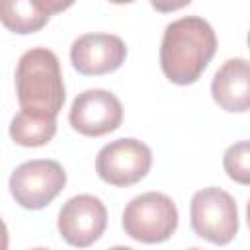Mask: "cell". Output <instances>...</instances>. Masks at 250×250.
I'll return each mask as SVG.
<instances>
[{
    "mask_svg": "<svg viewBox=\"0 0 250 250\" xmlns=\"http://www.w3.org/2000/svg\"><path fill=\"white\" fill-rule=\"evenodd\" d=\"M225 172L230 180L246 186L250 182V145L248 141H238L225 150L223 156Z\"/></svg>",
    "mask_w": 250,
    "mask_h": 250,
    "instance_id": "13",
    "label": "cell"
},
{
    "mask_svg": "<svg viewBox=\"0 0 250 250\" xmlns=\"http://www.w3.org/2000/svg\"><path fill=\"white\" fill-rule=\"evenodd\" d=\"M20 109L41 117H57L64 105V82L59 57L47 47L25 51L16 66Z\"/></svg>",
    "mask_w": 250,
    "mask_h": 250,
    "instance_id": "2",
    "label": "cell"
},
{
    "mask_svg": "<svg viewBox=\"0 0 250 250\" xmlns=\"http://www.w3.org/2000/svg\"><path fill=\"white\" fill-rule=\"evenodd\" d=\"M189 223L199 238L225 246L238 232V209L234 197L221 188H203L189 203Z\"/></svg>",
    "mask_w": 250,
    "mask_h": 250,
    "instance_id": "4",
    "label": "cell"
},
{
    "mask_svg": "<svg viewBox=\"0 0 250 250\" xmlns=\"http://www.w3.org/2000/svg\"><path fill=\"white\" fill-rule=\"evenodd\" d=\"M127 57V47L119 35L84 33L70 45V62L84 76L115 72Z\"/></svg>",
    "mask_w": 250,
    "mask_h": 250,
    "instance_id": "9",
    "label": "cell"
},
{
    "mask_svg": "<svg viewBox=\"0 0 250 250\" xmlns=\"http://www.w3.org/2000/svg\"><path fill=\"white\" fill-rule=\"evenodd\" d=\"M10 244V238H8V229H6V223L0 219V250H6Z\"/></svg>",
    "mask_w": 250,
    "mask_h": 250,
    "instance_id": "16",
    "label": "cell"
},
{
    "mask_svg": "<svg viewBox=\"0 0 250 250\" xmlns=\"http://www.w3.org/2000/svg\"><path fill=\"white\" fill-rule=\"evenodd\" d=\"M111 4H131V2H135V0H109Z\"/></svg>",
    "mask_w": 250,
    "mask_h": 250,
    "instance_id": "17",
    "label": "cell"
},
{
    "mask_svg": "<svg viewBox=\"0 0 250 250\" xmlns=\"http://www.w3.org/2000/svg\"><path fill=\"white\" fill-rule=\"evenodd\" d=\"M217 51V37L209 21L186 16L166 25L160 43V68L164 76L188 86L199 80Z\"/></svg>",
    "mask_w": 250,
    "mask_h": 250,
    "instance_id": "1",
    "label": "cell"
},
{
    "mask_svg": "<svg viewBox=\"0 0 250 250\" xmlns=\"http://www.w3.org/2000/svg\"><path fill=\"white\" fill-rule=\"evenodd\" d=\"M211 96L219 107L244 113L250 107V64L246 59H229L215 72Z\"/></svg>",
    "mask_w": 250,
    "mask_h": 250,
    "instance_id": "10",
    "label": "cell"
},
{
    "mask_svg": "<svg viewBox=\"0 0 250 250\" xmlns=\"http://www.w3.org/2000/svg\"><path fill=\"white\" fill-rule=\"evenodd\" d=\"M107 227V209L100 197L80 193L70 197L59 211L57 229L64 242L76 248L92 246Z\"/></svg>",
    "mask_w": 250,
    "mask_h": 250,
    "instance_id": "7",
    "label": "cell"
},
{
    "mask_svg": "<svg viewBox=\"0 0 250 250\" xmlns=\"http://www.w3.org/2000/svg\"><path fill=\"white\" fill-rule=\"evenodd\" d=\"M191 0H150V6L160 12V14H170V12H176V10H182L189 4Z\"/></svg>",
    "mask_w": 250,
    "mask_h": 250,
    "instance_id": "15",
    "label": "cell"
},
{
    "mask_svg": "<svg viewBox=\"0 0 250 250\" xmlns=\"http://www.w3.org/2000/svg\"><path fill=\"white\" fill-rule=\"evenodd\" d=\"M57 135V117H41L20 109L10 121V137L20 146H43Z\"/></svg>",
    "mask_w": 250,
    "mask_h": 250,
    "instance_id": "11",
    "label": "cell"
},
{
    "mask_svg": "<svg viewBox=\"0 0 250 250\" xmlns=\"http://www.w3.org/2000/svg\"><path fill=\"white\" fill-rule=\"evenodd\" d=\"M68 121L72 129L84 137H104L119 129L123 121V105L119 98L107 90H84L74 98Z\"/></svg>",
    "mask_w": 250,
    "mask_h": 250,
    "instance_id": "8",
    "label": "cell"
},
{
    "mask_svg": "<svg viewBox=\"0 0 250 250\" xmlns=\"http://www.w3.org/2000/svg\"><path fill=\"white\" fill-rule=\"evenodd\" d=\"M121 225L125 234L137 242H164L178 229V209L166 193L146 191L127 203L121 215Z\"/></svg>",
    "mask_w": 250,
    "mask_h": 250,
    "instance_id": "3",
    "label": "cell"
},
{
    "mask_svg": "<svg viewBox=\"0 0 250 250\" xmlns=\"http://www.w3.org/2000/svg\"><path fill=\"white\" fill-rule=\"evenodd\" d=\"M49 18L39 12L33 0H0V23L18 35H29L47 25Z\"/></svg>",
    "mask_w": 250,
    "mask_h": 250,
    "instance_id": "12",
    "label": "cell"
},
{
    "mask_svg": "<svg viewBox=\"0 0 250 250\" xmlns=\"http://www.w3.org/2000/svg\"><path fill=\"white\" fill-rule=\"evenodd\" d=\"M152 166L150 148L137 139H117L100 148L96 156L98 176L117 188L141 182Z\"/></svg>",
    "mask_w": 250,
    "mask_h": 250,
    "instance_id": "6",
    "label": "cell"
},
{
    "mask_svg": "<svg viewBox=\"0 0 250 250\" xmlns=\"http://www.w3.org/2000/svg\"><path fill=\"white\" fill-rule=\"evenodd\" d=\"M35 6L39 8V12L47 18L59 14V12H64L66 8H70L76 0H33Z\"/></svg>",
    "mask_w": 250,
    "mask_h": 250,
    "instance_id": "14",
    "label": "cell"
},
{
    "mask_svg": "<svg viewBox=\"0 0 250 250\" xmlns=\"http://www.w3.org/2000/svg\"><path fill=\"white\" fill-rule=\"evenodd\" d=\"M66 172L57 160L37 158L20 164L10 176V193L23 209L47 207L64 188Z\"/></svg>",
    "mask_w": 250,
    "mask_h": 250,
    "instance_id": "5",
    "label": "cell"
}]
</instances>
